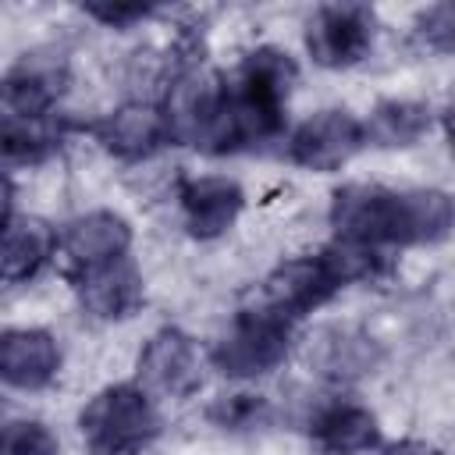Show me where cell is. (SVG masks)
I'll list each match as a JSON object with an SVG mask.
<instances>
[{"instance_id": "44dd1931", "label": "cell", "mask_w": 455, "mask_h": 455, "mask_svg": "<svg viewBox=\"0 0 455 455\" xmlns=\"http://www.w3.org/2000/svg\"><path fill=\"white\" fill-rule=\"evenodd\" d=\"M412 36L419 39V46L434 50V53H451L455 46V7L451 4H434L416 18Z\"/></svg>"}, {"instance_id": "9a60e30c", "label": "cell", "mask_w": 455, "mask_h": 455, "mask_svg": "<svg viewBox=\"0 0 455 455\" xmlns=\"http://www.w3.org/2000/svg\"><path fill=\"white\" fill-rule=\"evenodd\" d=\"M309 441L320 455H363L380 448V423L359 402H327L309 419Z\"/></svg>"}, {"instance_id": "30bf717a", "label": "cell", "mask_w": 455, "mask_h": 455, "mask_svg": "<svg viewBox=\"0 0 455 455\" xmlns=\"http://www.w3.org/2000/svg\"><path fill=\"white\" fill-rule=\"evenodd\" d=\"M68 277L78 291L82 309L96 320H128L146 302L142 274L132 263V256L110 259V263H100V267H89V270H78Z\"/></svg>"}, {"instance_id": "ba28073f", "label": "cell", "mask_w": 455, "mask_h": 455, "mask_svg": "<svg viewBox=\"0 0 455 455\" xmlns=\"http://www.w3.org/2000/svg\"><path fill=\"white\" fill-rule=\"evenodd\" d=\"M363 146H366V135H363V121L355 114L320 110L291 132L288 156H291V164H299L306 171L331 174V171L345 167Z\"/></svg>"}, {"instance_id": "cb8c5ba5", "label": "cell", "mask_w": 455, "mask_h": 455, "mask_svg": "<svg viewBox=\"0 0 455 455\" xmlns=\"http://www.w3.org/2000/svg\"><path fill=\"white\" fill-rule=\"evenodd\" d=\"M11 203H14V188H11V181L0 174V228L11 220Z\"/></svg>"}, {"instance_id": "5b68a950", "label": "cell", "mask_w": 455, "mask_h": 455, "mask_svg": "<svg viewBox=\"0 0 455 455\" xmlns=\"http://www.w3.org/2000/svg\"><path fill=\"white\" fill-rule=\"evenodd\" d=\"M291 345H295V323L249 302L235 313L228 334L213 345L210 359L224 377L252 380L277 370L291 355Z\"/></svg>"}, {"instance_id": "7402d4cb", "label": "cell", "mask_w": 455, "mask_h": 455, "mask_svg": "<svg viewBox=\"0 0 455 455\" xmlns=\"http://www.w3.org/2000/svg\"><path fill=\"white\" fill-rule=\"evenodd\" d=\"M82 11L89 18H96L103 28H121V32L156 14L153 4H114V0H89V4H82Z\"/></svg>"}, {"instance_id": "603a6c76", "label": "cell", "mask_w": 455, "mask_h": 455, "mask_svg": "<svg viewBox=\"0 0 455 455\" xmlns=\"http://www.w3.org/2000/svg\"><path fill=\"white\" fill-rule=\"evenodd\" d=\"M380 455H444V451L434 448V444H427V441H398V444L384 448Z\"/></svg>"}, {"instance_id": "ffe728a7", "label": "cell", "mask_w": 455, "mask_h": 455, "mask_svg": "<svg viewBox=\"0 0 455 455\" xmlns=\"http://www.w3.org/2000/svg\"><path fill=\"white\" fill-rule=\"evenodd\" d=\"M0 455H60V441L43 419H11L0 427Z\"/></svg>"}, {"instance_id": "8fae6325", "label": "cell", "mask_w": 455, "mask_h": 455, "mask_svg": "<svg viewBox=\"0 0 455 455\" xmlns=\"http://www.w3.org/2000/svg\"><path fill=\"white\" fill-rule=\"evenodd\" d=\"M57 249L68 259V274L100 267L132 252V224L114 210H89L64 224Z\"/></svg>"}, {"instance_id": "2e32d148", "label": "cell", "mask_w": 455, "mask_h": 455, "mask_svg": "<svg viewBox=\"0 0 455 455\" xmlns=\"http://www.w3.org/2000/svg\"><path fill=\"white\" fill-rule=\"evenodd\" d=\"M57 252V231L43 217H11L0 228V284L36 277Z\"/></svg>"}, {"instance_id": "9c48e42d", "label": "cell", "mask_w": 455, "mask_h": 455, "mask_svg": "<svg viewBox=\"0 0 455 455\" xmlns=\"http://www.w3.org/2000/svg\"><path fill=\"white\" fill-rule=\"evenodd\" d=\"M181 220L192 238L210 242L235 228L245 210V188L228 174H199L178 181Z\"/></svg>"}, {"instance_id": "e0dca14e", "label": "cell", "mask_w": 455, "mask_h": 455, "mask_svg": "<svg viewBox=\"0 0 455 455\" xmlns=\"http://www.w3.org/2000/svg\"><path fill=\"white\" fill-rule=\"evenodd\" d=\"M64 142V132L50 117H18L0 114V174L28 171L46 164Z\"/></svg>"}, {"instance_id": "52a82bcc", "label": "cell", "mask_w": 455, "mask_h": 455, "mask_svg": "<svg viewBox=\"0 0 455 455\" xmlns=\"http://www.w3.org/2000/svg\"><path fill=\"white\" fill-rule=\"evenodd\" d=\"M139 387L146 395L185 402L203 387V352L181 327H160L139 352Z\"/></svg>"}, {"instance_id": "d6986e66", "label": "cell", "mask_w": 455, "mask_h": 455, "mask_svg": "<svg viewBox=\"0 0 455 455\" xmlns=\"http://www.w3.org/2000/svg\"><path fill=\"white\" fill-rule=\"evenodd\" d=\"M206 419L220 430L242 434V430H259L274 419V405L267 395H252V391H231L210 402Z\"/></svg>"}, {"instance_id": "7a4b0ae2", "label": "cell", "mask_w": 455, "mask_h": 455, "mask_svg": "<svg viewBox=\"0 0 455 455\" xmlns=\"http://www.w3.org/2000/svg\"><path fill=\"white\" fill-rule=\"evenodd\" d=\"M295 82L299 68L288 50L256 46L252 53H245L235 75L217 89V107L199 149L238 153L281 135Z\"/></svg>"}, {"instance_id": "4fadbf2b", "label": "cell", "mask_w": 455, "mask_h": 455, "mask_svg": "<svg viewBox=\"0 0 455 455\" xmlns=\"http://www.w3.org/2000/svg\"><path fill=\"white\" fill-rule=\"evenodd\" d=\"M60 370L57 338L43 327L0 331V380L18 391H43Z\"/></svg>"}, {"instance_id": "5bb4252c", "label": "cell", "mask_w": 455, "mask_h": 455, "mask_svg": "<svg viewBox=\"0 0 455 455\" xmlns=\"http://www.w3.org/2000/svg\"><path fill=\"white\" fill-rule=\"evenodd\" d=\"M89 132L117 160H146L160 146H167V124L160 107L153 103H124L107 117H100Z\"/></svg>"}, {"instance_id": "7c38bea8", "label": "cell", "mask_w": 455, "mask_h": 455, "mask_svg": "<svg viewBox=\"0 0 455 455\" xmlns=\"http://www.w3.org/2000/svg\"><path fill=\"white\" fill-rule=\"evenodd\" d=\"M68 89V64L46 53H25L0 82V107L18 117H53Z\"/></svg>"}, {"instance_id": "277c9868", "label": "cell", "mask_w": 455, "mask_h": 455, "mask_svg": "<svg viewBox=\"0 0 455 455\" xmlns=\"http://www.w3.org/2000/svg\"><path fill=\"white\" fill-rule=\"evenodd\" d=\"M78 430L89 455H142L160 437L164 419L139 384H110L85 402Z\"/></svg>"}, {"instance_id": "6da1fadb", "label": "cell", "mask_w": 455, "mask_h": 455, "mask_svg": "<svg viewBox=\"0 0 455 455\" xmlns=\"http://www.w3.org/2000/svg\"><path fill=\"white\" fill-rule=\"evenodd\" d=\"M327 220L334 242L366 252L437 245L451 235V196L444 188H387L348 181L334 188Z\"/></svg>"}, {"instance_id": "8992f818", "label": "cell", "mask_w": 455, "mask_h": 455, "mask_svg": "<svg viewBox=\"0 0 455 455\" xmlns=\"http://www.w3.org/2000/svg\"><path fill=\"white\" fill-rule=\"evenodd\" d=\"M377 39V14L366 4H320L306 21V50L327 71L355 68L370 57Z\"/></svg>"}, {"instance_id": "ac0fdd59", "label": "cell", "mask_w": 455, "mask_h": 455, "mask_svg": "<svg viewBox=\"0 0 455 455\" xmlns=\"http://www.w3.org/2000/svg\"><path fill=\"white\" fill-rule=\"evenodd\" d=\"M434 128V110L416 100H380L363 121V135L370 146H416Z\"/></svg>"}, {"instance_id": "3957f363", "label": "cell", "mask_w": 455, "mask_h": 455, "mask_svg": "<svg viewBox=\"0 0 455 455\" xmlns=\"http://www.w3.org/2000/svg\"><path fill=\"white\" fill-rule=\"evenodd\" d=\"M380 270H384L380 252L331 242L316 256H295V259L277 263L252 291V306H259L288 323H299L313 309L327 306L341 288H348L363 277H373Z\"/></svg>"}]
</instances>
